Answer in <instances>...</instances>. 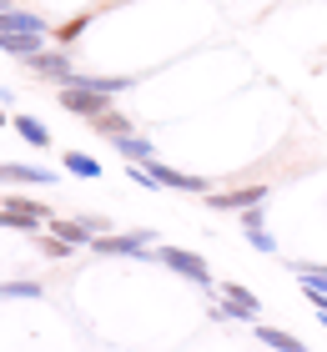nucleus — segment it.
<instances>
[{"instance_id":"nucleus-13","label":"nucleus","mask_w":327,"mask_h":352,"mask_svg":"<svg viewBox=\"0 0 327 352\" xmlns=\"http://www.w3.org/2000/svg\"><path fill=\"white\" fill-rule=\"evenodd\" d=\"M287 272L307 287V292H327V267H322V262H292Z\"/></svg>"},{"instance_id":"nucleus-20","label":"nucleus","mask_w":327,"mask_h":352,"mask_svg":"<svg viewBox=\"0 0 327 352\" xmlns=\"http://www.w3.org/2000/svg\"><path fill=\"white\" fill-rule=\"evenodd\" d=\"M41 252H45V257H56V262H61V257H71L76 247H71V242H61L56 232H45V236H41Z\"/></svg>"},{"instance_id":"nucleus-10","label":"nucleus","mask_w":327,"mask_h":352,"mask_svg":"<svg viewBox=\"0 0 327 352\" xmlns=\"http://www.w3.org/2000/svg\"><path fill=\"white\" fill-rule=\"evenodd\" d=\"M242 236H247V247H257V252H277V236L267 232V221H262V206L242 212Z\"/></svg>"},{"instance_id":"nucleus-3","label":"nucleus","mask_w":327,"mask_h":352,"mask_svg":"<svg viewBox=\"0 0 327 352\" xmlns=\"http://www.w3.org/2000/svg\"><path fill=\"white\" fill-rule=\"evenodd\" d=\"M56 101L71 111V116H81V121H96V116H106V111H111V96L106 91H91V86H61Z\"/></svg>"},{"instance_id":"nucleus-9","label":"nucleus","mask_w":327,"mask_h":352,"mask_svg":"<svg viewBox=\"0 0 327 352\" xmlns=\"http://www.w3.org/2000/svg\"><path fill=\"white\" fill-rule=\"evenodd\" d=\"M0 182H10V186H51V182H56V171H51V166L6 162V166H0Z\"/></svg>"},{"instance_id":"nucleus-7","label":"nucleus","mask_w":327,"mask_h":352,"mask_svg":"<svg viewBox=\"0 0 327 352\" xmlns=\"http://www.w3.org/2000/svg\"><path fill=\"white\" fill-rule=\"evenodd\" d=\"M146 166H151V176H156V182L161 186H171V191H191V197H207V176H187V171H176V166H167V162H146Z\"/></svg>"},{"instance_id":"nucleus-2","label":"nucleus","mask_w":327,"mask_h":352,"mask_svg":"<svg viewBox=\"0 0 327 352\" xmlns=\"http://www.w3.org/2000/svg\"><path fill=\"white\" fill-rule=\"evenodd\" d=\"M41 221H51V212H45L41 201H30V197H6V201H0V227H10V232H41Z\"/></svg>"},{"instance_id":"nucleus-1","label":"nucleus","mask_w":327,"mask_h":352,"mask_svg":"<svg viewBox=\"0 0 327 352\" xmlns=\"http://www.w3.org/2000/svg\"><path fill=\"white\" fill-rule=\"evenodd\" d=\"M151 242H156V232L151 227H136V232H121V236H96V252L101 257H136V262H156V252H151Z\"/></svg>"},{"instance_id":"nucleus-5","label":"nucleus","mask_w":327,"mask_h":352,"mask_svg":"<svg viewBox=\"0 0 327 352\" xmlns=\"http://www.w3.org/2000/svg\"><path fill=\"white\" fill-rule=\"evenodd\" d=\"M267 201V186H237V191H207L211 212H252Z\"/></svg>"},{"instance_id":"nucleus-16","label":"nucleus","mask_w":327,"mask_h":352,"mask_svg":"<svg viewBox=\"0 0 327 352\" xmlns=\"http://www.w3.org/2000/svg\"><path fill=\"white\" fill-rule=\"evenodd\" d=\"M91 126H96V136H111V141H116V136H126V131H131V116H126V111H116V106H111L106 116H96Z\"/></svg>"},{"instance_id":"nucleus-14","label":"nucleus","mask_w":327,"mask_h":352,"mask_svg":"<svg viewBox=\"0 0 327 352\" xmlns=\"http://www.w3.org/2000/svg\"><path fill=\"white\" fill-rule=\"evenodd\" d=\"M61 166L71 171V176H81V182H96V176H101V162H96V156H86V151H65Z\"/></svg>"},{"instance_id":"nucleus-4","label":"nucleus","mask_w":327,"mask_h":352,"mask_svg":"<svg viewBox=\"0 0 327 352\" xmlns=\"http://www.w3.org/2000/svg\"><path fill=\"white\" fill-rule=\"evenodd\" d=\"M156 262H161V267H171L176 277L196 282V287H211V272H207V262L196 257V252H187V247H156Z\"/></svg>"},{"instance_id":"nucleus-11","label":"nucleus","mask_w":327,"mask_h":352,"mask_svg":"<svg viewBox=\"0 0 327 352\" xmlns=\"http://www.w3.org/2000/svg\"><path fill=\"white\" fill-rule=\"evenodd\" d=\"M111 146H116L121 156H126V162H156V146H151V141H146V136H136V131H126V136H116V141H111Z\"/></svg>"},{"instance_id":"nucleus-15","label":"nucleus","mask_w":327,"mask_h":352,"mask_svg":"<svg viewBox=\"0 0 327 352\" xmlns=\"http://www.w3.org/2000/svg\"><path fill=\"white\" fill-rule=\"evenodd\" d=\"M252 327H257V322H252ZM257 342H267V347H277V352H307L302 338H292V332H282V327H257Z\"/></svg>"},{"instance_id":"nucleus-17","label":"nucleus","mask_w":327,"mask_h":352,"mask_svg":"<svg viewBox=\"0 0 327 352\" xmlns=\"http://www.w3.org/2000/svg\"><path fill=\"white\" fill-rule=\"evenodd\" d=\"M15 131H21L30 146H51V131H45V126L36 121V116H15Z\"/></svg>"},{"instance_id":"nucleus-6","label":"nucleus","mask_w":327,"mask_h":352,"mask_svg":"<svg viewBox=\"0 0 327 352\" xmlns=\"http://www.w3.org/2000/svg\"><path fill=\"white\" fill-rule=\"evenodd\" d=\"M30 71H36V76H45V81H61V86H71V81H76L71 60H65V45H56V51L45 45L41 56H30Z\"/></svg>"},{"instance_id":"nucleus-8","label":"nucleus","mask_w":327,"mask_h":352,"mask_svg":"<svg viewBox=\"0 0 327 352\" xmlns=\"http://www.w3.org/2000/svg\"><path fill=\"white\" fill-rule=\"evenodd\" d=\"M0 51L30 60V56H41V51H45V30H6V36H0Z\"/></svg>"},{"instance_id":"nucleus-12","label":"nucleus","mask_w":327,"mask_h":352,"mask_svg":"<svg viewBox=\"0 0 327 352\" xmlns=\"http://www.w3.org/2000/svg\"><path fill=\"white\" fill-rule=\"evenodd\" d=\"M6 30H51V25H45L36 10H15V6H6V10H0V36H6Z\"/></svg>"},{"instance_id":"nucleus-19","label":"nucleus","mask_w":327,"mask_h":352,"mask_svg":"<svg viewBox=\"0 0 327 352\" xmlns=\"http://www.w3.org/2000/svg\"><path fill=\"white\" fill-rule=\"evenodd\" d=\"M91 25V15H76V21H65V25H56V45H71L76 36H81V30H86Z\"/></svg>"},{"instance_id":"nucleus-22","label":"nucleus","mask_w":327,"mask_h":352,"mask_svg":"<svg viewBox=\"0 0 327 352\" xmlns=\"http://www.w3.org/2000/svg\"><path fill=\"white\" fill-rule=\"evenodd\" d=\"M0 126H6V111H0Z\"/></svg>"},{"instance_id":"nucleus-23","label":"nucleus","mask_w":327,"mask_h":352,"mask_svg":"<svg viewBox=\"0 0 327 352\" xmlns=\"http://www.w3.org/2000/svg\"><path fill=\"white\" fill-rule=\"evenodd\" d=\"M6 6H10V0H0V10H6Z\"/></svg>"},{"instance_id":"nucleus-18","label":"nucleus","mask_w":327,"mask_h":352,"mask_svg":"<svg viewBox=\"0 0 327 352\" xmlns=\"http://www.w3.org/2000/svg\"><path fill=\"white\" fill-rule=\"evenodd\" d=\"M10 297H41V282H0V302Z\"/></svg>"},{"instance_id":"nucleus-21","label":"nucleus","mask_w":327,"mask_h":352,"mask_svg":"<svg viewBox=\"0 0 327 352\" xmlns=\"http://www.w3.org/2000/svg\"><path fill=\"white\" fill-rule=\"evenodd\" d=\"M317 322H322V327H327V312H317Z\"/></svg>"},{"instance_id":"nucleus-24","label":"nucleus","mask_w":327,"mask_h":352,"mask_svg":"<svg viewBox=\"0 0 327 352\" xmlns=\"http://www.w3.org/2000/svg\"><path fill=\"white\" fill-rule=\"evenodd\" d=\"M0 201H6V197H0Z\"/></svg>"}]
</instances>
